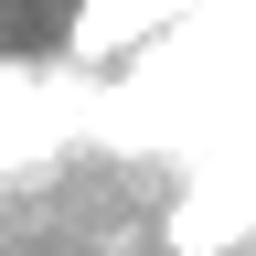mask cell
I'll use <instances>...</instances> for the list:
<instances>
[{
	"label": "cell",
	"instance_id": "6da1fadb",
	"mask_svg": "<svg viewBox=\"0 0 256 256\" xmlns=\"http://www.w3.org/2000/svg\"><path fill=\"white\" fill-rule=\"evenodd\" d=\"M203 0H75V22H64V64H118V54H139L150 32H171L192 22Z\"/></svg>",
	"mask_w": 256,
	"mask_h": 256
}]
</instances>
